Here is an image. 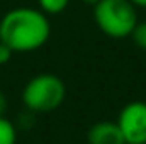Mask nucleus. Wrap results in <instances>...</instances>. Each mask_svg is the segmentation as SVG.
Wrapping results in <instances>:
<instances>
[{"label": "nucleus", "instance_id": "1", "mask_svg": "<svg viewBox=\"0 0 146 144\" xmlns=\"http://www.w3.org/2000/svg\"><path fill=\"white\" fill-rule=\"evenodd\" d=\"M51 36L48 15L33 7H17L0 19V41L14 53L41 49Z\"/></svg>", "mask_w": 146, "mask_h": 144}, {"label": "nucleus", "instance_id": "2", "mask_svg": "<svg viewBox=\"0 0 146 144\" xmlns=\"http://www.w3.org/2000/svg\"><path fill=\"white\" fill-rule=\"evenodd\" d=\"M94 19L106 36L124 39L138 24V10L131 0H99L94 5Z\"/></svg>", "mask_w": 146, "mask_h": 144}, {"label": "nucleus", "instance_id": "3", "mask_svg": "<svg viewBox=\"0 0 146 144\" xmlns=\"http://www.w3.org/2000/svg\"><path fill=\"white\" fill-rule=\"evenodd\" d=\"M66 98L65 81L53 73H41L31 78L22 90V102L34 114L53 112Z\"/></svg>", "mask_w": 146, "mask_h": 144}, {"label": "nucleus", "instance_id": "4", "mask_svg": "<svg viewBox=\"0 0 146 144\" xmlns=\"http://www.w3.org/2000/svg\"><path fill=\"white\" fill-rule=\"evenodd\" d=\"M115 122L126 144H146V102H129L121 108Z\"/></svg>", "mask_w": 146, "mask_h": 144}, {"label": "nucleus", "instance_id": "5", "mask_svg": "<svg viewBox=\"0 0 146 144\" xmlns=\"http://www.w3.org/2000/svg\"><path fill=\"white\" fill-rule=\"evenodd\" d=\"M88 144H126V139L117 126L112 120H100L94 124L87 132Z\"/></svg>", "mask_w": 146, "mask_h": 144}, {"label": "nucleus", "instance_id": "6", "mask_svg": "<svg viewBox=\"0 0 146 144\" xmlns=\"http://www.w3.org/2000/svg\"><path fill=\"white\" fill-rule=\"evenodd\" d=\"M70 0H37L39 10H42L46 15H58L66 10Z\"/></svg>", "mask_w": 146, "mask_h": 144}, {"label": "nucleus", "instance_id": "7", "mask_svg": "<svg viewBox=\"0 0 146 144\" xmlns=\"http://www.w3.org/2000/svg\"><path fill=\"white\" fill-rule=\"evenodd\" d=\"M15 143H17L15 126L2 115L0 117V144H15Z\"/></svg>", "mask_w": 146, "mask_h": 144}, {"label": "nucleus", "instance_id": "8", "mask_svg": "<svg viewBox=\"0 0 146 144\" xmlns=\"http://www.w3.org/2000/svg\"><path fill=\"white\" fill-rule=\"evenodd\" d=\"M129 37H133L134 44H136L139 49L146 51V20H143V22L138 20L136 27L133 29V32H131V36Z\"/></svg>", "mask_w": 146, "mask_h": 144}, {"label": "nucleus", "instance_id": "9", "mask_svg": "<svg viewBox=\"0 0 146 144\" xmlns=\"http://www.w3.org/2000/svg\"><path fill=\"white\" fill-rule=\"evenodd\" d=\"M12 54H14V51H12L5 42L0 41V66H2V65H7V63L12 59Z\"/></svg>", "mask_w": 146, "mask_h": 144}, {"label": "nucleus", "instance_id": "10", "mask_svg": "<svg viewBox=\"0 0 146 144\" xmlns=\"http://www.w3.org/2000/svg\"><path fill=\"white\" fill-rule=\"evenodd\" d=\"M7 97L3 95V92H0V117L5 114V110H7Z\"/></svg>", "mask_w": 146, "mask_h": 144}, {"label": "nucleus", "instance_id": "11", "mask_svg": "<svg viewBox=\"0 0 146 144\" xmlns=\"http://www.w3.org/2000/svg\"><path fill=\"white\" fill-rule=\"evenodd\" d=\"M136 9H146V0H131Z\"/></svg>", "mask_w": 146, "mask_h": 144}, {"label": "nucleus", "instance_id": "12", "mask_svg": "<svg viewBox=\"0 0 146 144\" xmlns=\"http://www.w3.org/2000/svg\"><path fill=\"white\" fill-rule=\"evenodd\" d=\"M83 2H85V3H90V5H95L99 0H83Z\"/></svg>", "mask_w": 146, "mask_h": 144}]
</instances>
